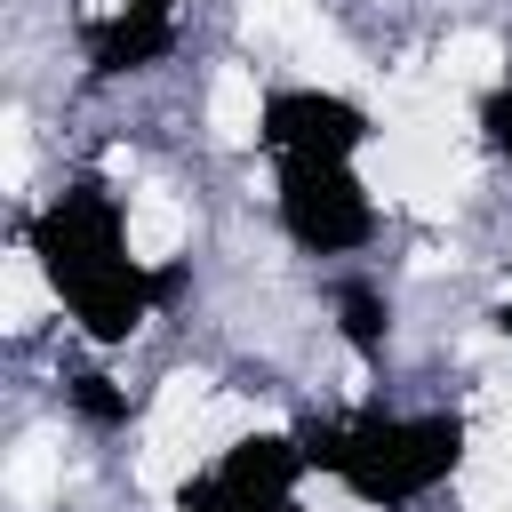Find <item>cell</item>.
Masks as SVG:
<instances>
[{
    "label": "cell",
    "instance_id": "cell-1",
    "mask_svg": "<svg viewBox=\"0 0 512 512\" xmlns=\"http://www.w3.org/2000/svg\"><path fill=\"white\" fill-rule=\"evenodd\" d=\"M16 248L32 256V272L48 288V312L88 352H128L176 288V264H152L136 248L128 192H112L104 176H72L48 200H32L24 224H16Z\"/></svg>",
    "mask_w": 512,
    "mask_h": 512
},
{
    "label": "cell",
    "instance_id": "cell-2",
    "mask_svg": "<svg viewBox=\"0 0 512 512\" xmlns=\"http://www.w3.org/2000/svg\"><path fill=\"white\" fill-rule=\"evenodd\" d=\"M296 432L312 480H328L352 512H416L480 464V432L464 408H344L304 416Z\"/></svg>",
    "mask_w": 512,
    "mask_h": 512
},
{
    "label": "cell",
    "instance_id": "cell-3",
    "mask_svg": "<svg viewBox=\"0 0 512 512\" xmlns=\"http://www.w3.org/2000/svg\"><path fill=\"white\" fill-rule=\"evenodd\" d=\"M272 232L296 256L344 264L368 256L384 232V200L360 160H272Z\"/></svg>",
    "mask_w": 512,
    "mask_h": 512
},
{
    "label": "cell",
    "instance_id": "cell-4",
    "mask_svg": "<svg viewBox=\"0 0 512 512\" xmlns=\"http://www.w3.org/2000/svg\"><path fill=\"white\" fill-rule=\"evenodd\" d=\"M304 432L248 424L216 448H200L192 472H176V512H304Z\"/></svg>",
    "mask_w": 512,
    "mask_h": 512
},
{
    "label": "cell",
    "instance_id": "cell-5",
    "mask_svg": "<svg viewBox=\"0 0 512 512\" xmlns=\"http://www.w3.org/2000/svg\"><path fill=\"white\" fill-rule=\"evenodd\" d=\"M368 144H376V112L352 88L328 80L264 88V136H256L264 160H368Z\"/></svg>",
    "mask_w": 512,
    "mask_h": 512
},
{
    "label": "cell",
    "instance_id": "cell-6",
    "mask_svg": "<svg viewBox=\"0 0 512 512\" xmlns=\"http://www.w3.org/2000/svg\"><path fill=\"white\" fill-rule=\"evenodd\" d=\"M184 48V0H96L88 8V72L96 80H144L176 64Z\"/></svg>",
    "mask_w": 512,
    "mask_h": 512
},
{
    "label": "cell",
    "instance_id": "cell-7",
    "mask_svg": "<svg viewBox=\"0 0 512 512\" xmlns=\"http://www.w3.org/2000/svg\"><path fill=\"white\" fill-rule=\"evenodd\" d=\"M328 328H336V344H344L360 368H376V360L392 352V336H400V304H392L384 280H336V288H328Z\"/></svg>",
    "mask_w": 512,
    "mask_h": 512
},
{
    "label": "cell",
    "instance_id": "cell-8",
    "mask_svg": "<svg viewBox=\"0 0 512 512\" xmlns=\"http://www.w3.org/2000/svg\"><path fill=\"white\" fill-rule=\"evenodd\" d=\"M464 120H472V144H480L488 160H504V168H512V72H504V80H488V88L472 96V112H464Z\"/></svg>",
    "mask_w": 512,
    "mask_h": 512
},
{
    "label": "cell",
    "instance_id": "cell-9",
    "mask_svg": "<svg viewBox=\"0 0 512 512\" xmlns=\"http://www.w3.org/2000/svg\"><path fill=\"white\" fill-rule=\"evenodd\" d=\"M496 336L512 344V264H504V296H496Z\"/></svg>",
    "mask_w": 512,
    "mask_h": 512
}]
</instances>
